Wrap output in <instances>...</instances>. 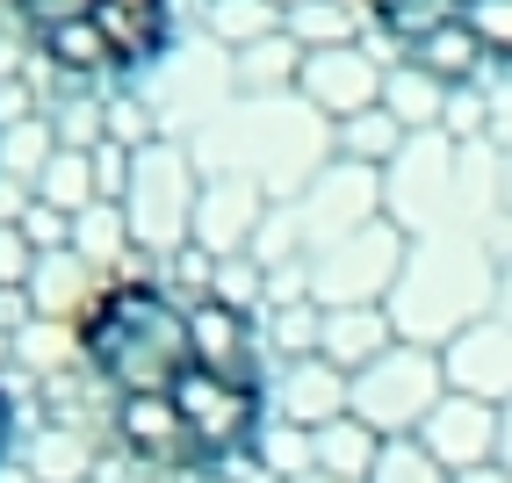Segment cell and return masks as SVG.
Segmentation results:
<instances>
[{"label": "cell", "mask_w": 512, "mask_h": 483, "mask_svg": "<svg viewBox=\"0 0 512 483\" xmlns=\"http://www.w3.org/2000/svg\"><path fill=\"white\" fill-rule=\"evenodd\" d=\"M404 253H412V238H404L390 217H375L368 231H354V238H339V246H325V253L303 260V289H311L318 310L390 303L397 274H404Z\"/></svg>", "instance_id": "obj_5"}, {"label": "cell", "mask_w": 512, "mask_h": 483, "mask_svg": "<svg viewBox=\"0 0 512 483\" xmlns=\"http://www.w3.org/2000/svg\"><path fill=\"white\" fill-rule=\"evenodd\" d=\"M217 29L231 44H260V37L282 29V8H275V0H217Z\"/></svg>", "instance_id": "obj_20"}, {"label": "cell", "mask_w": 512, "mask_h": 483, "mask_svg": "<svg viewBox=\"0 0 512 483\" xmlns=\"http://www.w3.org/2000/svg\"><path fill=\"white\" fill-rule=\"evenodd\" d=\"M498 253L484 238L469 231H440V238H412V253H404V274L390 289V325L397 339H412V347H448L455 332L484 325L498 310Z\"/></svg>", "instance_id": "obj_3"}, {"label": "cell", "mask_w": 512, "mask_h": 483, "mask_svg": "<svg viewBox=\"0 0 512 483\" xmlns=\"http://www.w3.org/2000/svg\"><path fill=\"white\" fill-rule=\"evenodd\" d=\"M22 37L73 80H138L174 44V0H8Z\"/></svg>", "instance_id": "obj_2"}, {"label": "cell", "mask_w": 512, "mask_h": 483, "mask_svg": "<svg viewBox=\"0 0 512 483\" xmlns=\"http://www.w3.org/2000/svg\"><path fill=\"white\" fill-rule=\"evenodd\" d=\"M289 217L303 238V260H311V253H325V246H339V238H354L383 217V174L361 159H332L311 188L289 195Z\"/></svg>", "instance_id": "obj_7"}, {"label": "cell", "mask_w": 512, "mask_h": 483, "mask_svg": "<svg viewBox=\"0 0 512 483\" xmlns=\"http://www.w3.org/2000/svg\"><path fill=\"white\" fill-rule=\"evenodd\" d=\"M368 483H455V476L433 462V447H426L419 433H397V440H383V455H375Z\"/></svg>", "instance_id": "obj_19"}, {"label": "cell", "mask_w": 512, "mask_h": 483, "mask_svg": "<svg viewBox=\"0 0 512 483\" xmlns=\"http://www.w3.org/2000/svg\"><path fill=\"white\" fill-rule=\"evenodd\" d=\"M404 137H412V130H404L390 109H368V116H354V123H339L332 145H339V159H361V166H375V174H383V166L404 152Z\"/></svg>", "instance_id": "obj_18"}, {"label": "cell", "mask_w": 512, "mask_h": 483, "mask_svg": "<svg viewBox=\"0 0 512 483\" xmlns=\"http://www.w3.org/2000/svg\"><path fill=\"white\" fill-rule=\"evenodd\" d=\"M275 8H296V0H275Z\"/></svg>", "instance_id": "obj_29"}, {"label": "cell", "mask_w": 512, "mask_h": 483, "mask_svg": "<svg viewBox=\"0 0 512 483\" xmlns=\"http://www.w3.org/2000/svg\"><path fill=\"white\" fill-rule=\"evenodd\" d=\"M383 109L404 123V130H440V116H448V87H440L433 73H419V65H390V80H383Z\"/></svg>", "instance_id": "obj_15"}, {"label": "cell", "mask_w": 512, "mask_h": 483, "mask_svg": "<svg viewBox=\"0 0 512 483\" xmlns=\"http://www.w3.org/2000/svg\"><path fill=\"white\" fill-rule=\"evenodd\" d=\"M383 80H390V65H375L361 44H325V51H303V101L339 130V123H354L368 109H383Z\"/></svg>", "instance_id": "obj_8"}, {"label": "cell", "mask_w": 512, "mask_h": 483, "mask_svg": "<svg viewBox=\"0 0 512 483\" xmlns=\"http://www.w3.org/2000/svg\"><path fill=\"white\" fill-rule=\"evenodd\" d=\"M267 419L282 426H332L347 419V368H332L325 354H303V361H275L267 368Z\"/></svg>", "instance_id": "obj_10"}, {"label": "cell", "mask_w": 512, "mask_h": 483, "mask_svg": "<svg viewBox=\"0 0 512 483\" xmlns=\"http://www.w3.org/2000/svg\"><path fill=\"white\" fill-rule=\"evenodd\" d=\"M195 483H224V476H195Z\"/></svg>", "instance_id": "obj_28"}, {"label": "cell", "mask_w": 512, "mask_h": 483, "mask_svg": "<svg viewBox=\"0 0 512 483\" xmlns=\"http://www.w3.org/2000/svg\"><path fill=\"white\" fill-rule=\"evenodd\" d=\"M195 202L202 188L188 181V159L174 145H152L130 159V188H123V217H130V238L152 253H181V238L195 231Z\"/></svg>", "instance_id": "obj_6"}, {"label": "cell", "mask_w": 512, "mask_h": 483, "mask_svg": "<svg viewBox=\"0 0 512 483\" xmlns=\"http://www.w3.org/2000/svg\"><path fill=\"white\" fill-rule=\"evenodd\" d=\"M73 347L109 390V433L159 476H217L267 426L260 318L217 289L101 282L73 310Z\"/></svg>", "instance_id": "obj_1"}, {"label": "cell", "mask_w": 512, "mask_h": 483, "mask_svg": "<svg viewBox=\"0 0 512 483\" xmlns=\"http://www.w3.org/2000/svg\"><path fill=\"white\" fill-rule=\"evenodd\" d=\"M260 224H267V195H260V181H253V174L202 188V202H195V238H202L210 253H238V246L253 253Z\"/></svg>", "instance_id": "obj_12"}, {"label": "cell", "mask_w": 512, "mask_h": 483, "mask_svg": "<svg viewBox=\"0 0 512 483\" xmlns=\"http://www.w3.org/2000/svg\"><path fill=\"white\" fill-rule=\"evenodd\" d=\"M440 397H448V368H440L433 347H412V339H397L383 361H368L361 375H347V411L368 433H383V440L419 433Z\"/></svg>", "instance_id": "obj_4"}, {"label": "cell", "mask_w": 512, "mask_h": 483, "mask_svg": "<svg viewBox=\"0 0 512 483\" xmlns=\"http://www.w3.org/2000/svg\"><path fill=\"white\" fill-rule=\"evenodd\" d=\"M440 368H448V390H462V397H484V404H512V325L491 318L484 325H469V332H455L448 347H440Z\"/></svg>", "instance_id": "obj_11"}, {"label": "cell", "mask_w": 512, "mask_h": 483, "mask_svg": "<svg viewBox=\"0 0 512 483\" xmlns=\"http://www.w3.org/2000/svg\"><path fill=\"white\" fill-rule=\"evenodd\" d=\"M419 440L433 447V462L448 469V476H469V469H484V462L505 455V411L484 404V397L448 390V397L433 404V419L419 426Z\"/></svg>", "instance_id": "obj_9"}, {"label": "cell", "mask_w": 512, "mask_h": 483, "mask_svg": "<svg viewBox=\"0 0 512 483\" xmlns=\"http://www.w3.org/2000/svg\"><path fill=\"white\" fill-rule=\"evenodd\" d=\"M246 462H253L260 476H275V483H296V476H311V469H318V433H311V426H282V419H267Z\"/></svg>", "instance_id": "obj_17"}, {"label": "cell", "mask_w": 512, "mask_h": 483, "mask_svg": "<svg viewBox=\"0 0 512 483\" xmlns=\"http://www.w3.org/2000/svg\"><path fill=\"white\" fill-rule=\"evenodd\" d=\"M455 483H512V469H505V462H484V469H469V476H455Z\"/></svg>", "instance_id": "obj_22"}, {"label": "cell", "mask_w": 512, "mask_h": 483, "mask_svg": "<svg viewBox=\"0 0 512 483\" xmlns=\"http://www.w3.org/2000/svg\"><path fill=\"white\" fill-rule=\"evenodd\" d=\"M296 483H332V476H325V469H311V476H296Z\"/></svg>", "instance_id": "obj_27"}, {"label": "cell", "mask_w": 512, "mask_h": 483, "mask_svg": "<svg viewBox=\"0 0 512 483\" xmlns=\"http://www.w3.org/2000/svg\"><path fill=\"white\" fill-rule=\"evenodd\" d=\"M505 469H512V404H505V455H498Z\"/></svg>", "instance_id": "obj_26"}, {"label": "cell", "mask_w": 512, "mask_h": 483, "mask_svg": "<svg viewBox=\"0 0 512 483\" xmlns=\"http://www.w3.org/2000/svg\"><path fill=\"white\" fill-rule=\"evenodd\" d=\"M361 15H368L375 44H383L390 58H412L426 37H440V29L462 22V0H361Z\"/></svg>", "instance_id": "obj_13"}, {"label": "cell", "mask_w": 512, "mask_h": 483, "mask_svg": "<svg viewBox=\"0 0 512 483\" xmlns=\"http://www.w3.org/2000/svg\"><path fill=\"white\" fill-rule=\"evenodd\" d=\"M375 455H383V433H368L354 411H347V419H332V426H318V469L332 483H368Z\"/></svg>", "instance_id": "obj_16"}, {"label": "cell", "mask_w": 512, "mask_h": 483, "mask_svg": "<svg viewBox=\"0 0 512 483\" xmlns=\"http://www.w3.org/2000/svg\"><path fill=\"white\" fill-rule=\"evenodd\" d=\"M498 318L512 325V260H505V274H498Z\"/></svg>", "instance_id": "obj_24"}, {"label": "cell", "mask_w": 512, "mask_h": 483, "mask_svg": "<svg viewBox=\"0 0 512 483\" xmlns=\"http://www.w3.org/2000/svg\"><path fill=\"white\" fill-rule=\"evenodd\" d=\"M484 101H491V145L512 152V73H491L484 80Z\"/></svg>", "instance_id": "obj_21"}, {"label": "cell", "mask_w": 512, "mask_h": 483, "mask_svg": "<svg viewBox=\"0 0 512 483\" xmlns=\"http://www.w3.org/2000/svg\"><path fill=\"white\" fill-rule=\"evenodd\" d=\"M498 195H505V217H512V152H505V174H498Z\"/></svg>", "instance_id": "obj_25"}, {"label": "cell", "mask_w": 512, "mask_h": 483, "mask_svg": "<svg viewBox=\"0 0 512 483\" xmlns=\"http://www.w3.org/2000/svg\"><path fill=\"white\" fill-rule=\"evenodd\" d=\"M8 440H15V404H8V390H0V455H8Z\"/></svg>", "instance_id": "obj_23"}, {"label": "cell", "mask_w": 512, "mask_h": 483, "mask_svg": "<svg viewBox=\"0 0 512 483\" xmlns=\"http://www.w3.org/2000/svg\"><path fill=\"white\" fill-rule=\"evenodd\" d=\"M397 347V325H390V310L383 303H368V310H325V339H318V354L332 368H347L361 375L368 361H383Z\"/></svg>", "instance_id": "obj_14"}]
</instances>
